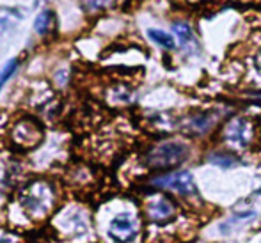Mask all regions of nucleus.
Returning a JSON list of instances; mask_svg holds the SVG:
<instances>
[{
    "label": "nucleus",
    "mask_w": 261,
    "mask_h": 243,
    "mask_svg": "<svg viewBox=\"0 0 261 243\" xmlns=\"http://www.w3.org/2000/svg\"><path fill=\"white\" fill-rule=\"evenodd\" d=\"M187 156H189V146L179 141H169L153 147L146 156V164L153 169H171L183 164Z\"/></svg>",
    "instance_id": "obj_1"
},
{
    "label": "nucleus",
    "mask_w": 261,
    "mask_h": 243,
    "mask_svg": "<svg viewBox=\"0 0 261 243\" xmlns=\"http://www.w3.org/2000/svg\"><path fill=\"white\" fill-rule=\"evenodd\" d=\"M43 126L32 117H21L11 128V141L21 149H32L41 142Z\"/></svg>",
    "instance_id": "obj_2"
},
{
    "label": "nucleus",
    "mask_w": 261,
    "mask_h": 243,
    "mask_svg": "<svg viewBox=\"0 0 261 243\" xmlns=\"http://www.w3.org/2000/svg\"><path fill=\"white\" fill-rule=\"evenodd\" d=\"M153 185L158 188H167L176 194L181 195H192L196 194V183H194V176L187 171H178L167 176H160V178L153 179Z\"/></svg>",
    "instance_id": "obj_3"
},
{
    "label": "nucleus",
    "mask_w": 261,
    "mask_h": 243,
    "mask_svg": "<svg viewBox=\"0 0 261 243\" xmlns=\"http://www.w3.org/2000/svg\"><path fill=\"white\" fill-rule=\"evenodd\" d=\"M110 236L119 243H128L137 236V219L132 213H119L110 220Z\"/></svg>",
    "instance_id": "obj_4"
},
{
    "label": "nucleus",
    "mask_w": 261,
    "mask_h": 243,
    "mask_svg": "<svg viewBox=\"0 0 261 243\" xmlns=\"http://www.w3.org/2000/svg\"><path fill=\"white\" fill-rule=\"evenodd\" d=\"M252 137V126L247 119L244 117H237L233 119L226 128V139L229 144L238 146V147H244L249 144Z\"/></svg>",
    "instance_id": "obj_5"
},
{
    "label": "nucleus",
    "mask_w": 261,
    "mask_h": 243,
    "mask_svg": "<svg viewBox=\"0 0 261 243\" xmlns=\"http://www.w3.org/2000/svg\"><path fill=\"white\" fill-rule=\"evenodd\" d=\"M54 27H55V14H54V11L45 9V11H41L38 16H36L34 31L38 32L39 36H46Z\"/></svg>",
    "instance_id": "obj_6"
},
{
    "label": "nucleus",
    "mask_w": 261,
    "mask_h": 243,
    "mask_svg": "<svg viewBox=\"0 0 261 243\" xmlns=\"http://www.w3.org/2000/svg\"><path fill=\"white\" fill-rule=\"evenodd\" d=\"M148 38L151 39L155 45H158L160 48H165V50H174L176 46V41L171 34L167 32L160 31V29H149L148 31Z\"/></svg>",
    "instance_id": "obj_7"
},
{
    "label": "nucleus",
    "mask_w": 261,
    "mask_h": 243,
    "mask_svg": "<svg viewBox=\"0 0 261 243\" xmlns=\"http://www.w3.org/2000/svg\"><path fill=\"white\" fill-rule=\"evenodd\" d=\"M172 213H174V208H172L171 202L165 201V199H158L156 202H153V204L149 206V215H151V219H155V220L167 219V217H171Z\"/></svg>",
    "instance_id": "obj_8"
},
{
    "label": "nucleus",
    "mask_w": 261,
    "mask_h": 243,
    "mask_svg": "<svg viewBox=\"0 0 261 243\" xmlns=\"http://www.w3.org/2000/svg\"><path fill=\"white\" fill-rule=\"evenodd\" d=\"M172 32H174V36L179 41V45L187 46L194 41V32H192V27H190L189 23H174L172 25Z\"/></svg>",
    "instance_id": "obj_9"
},
{
    "label": "nucleus",
    "mask_w": 261,
    "mask_h": 243,
    "mask_svg": "<svg viewBox=\"0 0 261 243\" xmlns=\"http://www.w3.org/2000/svg\"><path fill=\"white\" fill-rule=\"evenodd\" d=\"M256 213L254 211H240V213H237L234 217H231L227 222H224L222 226H220V229L224 231V233H227V231H233L237 226H240V224H244V222H247V220H251L252 217H254Z\"/></svg>",
    "instance_id": "obj_10"
},
{
    "label": "nucleus",
    "mask_w": 261,
    "mask_h": 243,
    "mask_svg": "<svg viewBox=\"0 0 261 243\" xmlns=\"http://www.w3.org/2000/svg\"><path fill=\"white\" fill-rule=\"evenodd\" d=\"M213 119H212V114H203V116H197L190 121V128L197 133H204L210 126H212Z\"/></svg>",
    "instance_id": "obj_11"
},
{
    "label": "nucleus",
    "mask_w": 261,
    "mask_h": 243,
    "mask_svg": "<svg viewBox=\"0 0 261 243\" xmlns=\"http://www.w3.org/2000/svg\"><path fill=\"white\" fill-rule=\"evenodd\" d=\"M18 66H20V61H18V59H11V61L2 68V71H0V91H2V87L9 82L11 76L16 73Z\"/></svg>",
    "instance_id": "obj_12"
},
{
    "label": "nucleus",
    "mask_w": 261,
    "mask_h": 243,
    "mask_svg": "<svg viewBox=\"0 0 261 243\" xmlns=\"http://www.w3.org/2000/svg\"><path fill=\"white\" fill-rule=\"evenodd\" d=\"M210 161L215 165H219V167H224V169H229V167H234V165H238V160L234 156H231V154L227 153H215L210 156Z\"/></svg>",
    "instance_id": "obj_13"
},
{
    "label": "nucleus",
    "mask_w": 261,
    "mask_h": 243,
    "mask_svg": "<svg viewBox=\"0 0 261 243\" xmlns=\"http://www.w3.org/2000/svg\"><path fill=\"white\" fill-rule=\"evenodd\" d=\"M109 2L110 0H80V4L87 13H96V11L103 9V7L109 6Z\"/></svg>",
    "instance_id": "obj_14"
},
{
    "label": "nucleus",
    "mask_w": 261,
    "mask_h": 243,
    "mask_svg": "<svg viewBox=\"0 0 261 243\" xmlns=\"http://www.w3.org/2000/svg\"><path fill=\"white\" fill-rule=\"evenodd\" d=\"M16 20H18V14H14V13H0V34H2V32H6L9 27H13Z\"/></svg>",
    "instance_id": "obj_15"
},
{
    "label": "nucleus",
    "mask_w": 261,
    "mask_h": 243,
    "mask_svg": "<svg viewBox=\"0 0 261 243\" xmlns=\"http://www.w3.org/2000/svg\"><path fill=\"white\" fill-rule=\"evenodd\" d=\"M256 69L261 73V48L258 51V55H256Z\"/></svg>",
    "instance_id": "obj_16"
},
{
    "label": "nucleus",
    "mask_w": 261,
    "mask_h": 243,
    "mask_svg": "<svg viewBox=\"0 0 261 243\" xmlns=\"http://www.w3.org/2000/svg\"><path fill=\"white\" fill-rule=\"evenodd\" d=\"M256 195H261V186H259L258 190H256Z\"/></svg>",
    "instance_id": "obj_17"
},
{
    "label": "nucleus",
    "mask_w": 261,
    "mask_h": 243,
    "mask_svg": "<svg viewBox=\"0 0 261 243\" xmlns=\"http://www.w3.org/2000/svg\"><path fill=\"white\" fill-rule=\"evenodd\" d=\"M38 2H39V0H38Z\"/></svg>",
    "instance_id": "obj_18"
}]
</instances>
